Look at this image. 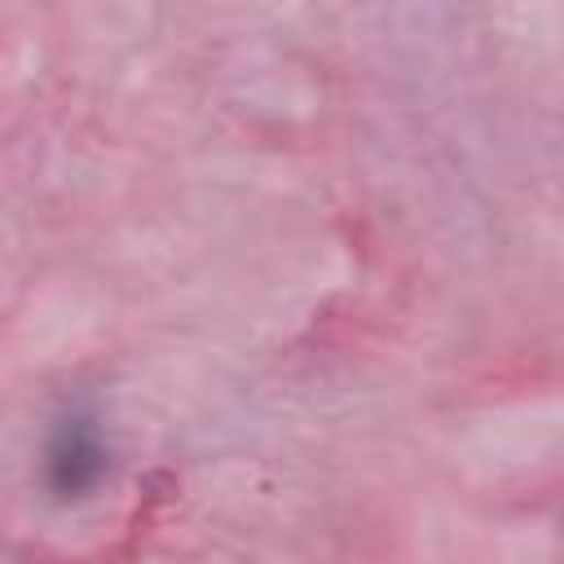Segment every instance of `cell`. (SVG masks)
<instances>
[{
	"label": "cell",
	"mask_w": 564,
	"mask_h": 564,
	"mask_svg": "<svg viewBox=\"0 0 564 564\" xmlns=\"http://www.w3.org/2000/svg\"><path fill=\"white\" fill-rule=\"evenodd\" d=\"M110 467V445L93 410H75L57 423L48 441V485L57 498H84L101 485Z\"/></svg>",
	"instance_id": "cell-1"
}]
</instances>
